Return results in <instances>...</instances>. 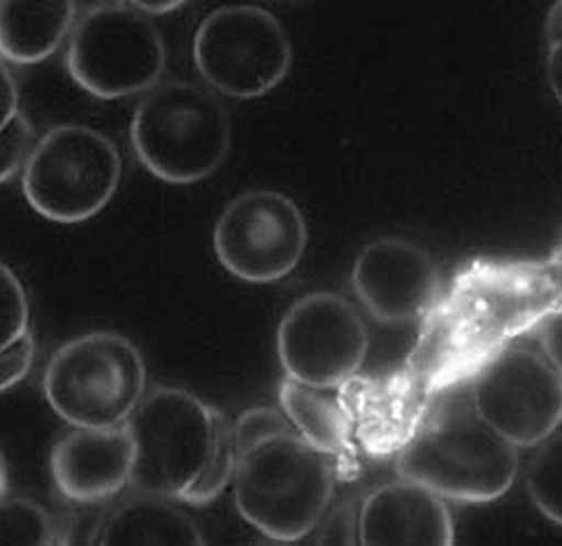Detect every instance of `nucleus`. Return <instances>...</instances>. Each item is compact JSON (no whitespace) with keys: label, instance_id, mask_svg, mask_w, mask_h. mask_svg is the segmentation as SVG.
<instances>
[{"label":"nucleus","instance_id":"obj_1","mask_svg":"<svg viewBox=\"0 0 562 546\" xmlns=\"http://www.w3.org/2000/svg\"><path fill=\"white\" fill-rule=\"evenodd\" d=\"M562 310V252L472 260L426 314L407 370L430 395L468 383L491 358Z\"/></svg>","mask_w":562,"mask_h":546},{"label":"nucleus","instance_id":"obj_2","mask_svg":"<svg viewBox=\"0 0 562 546\" xmlns=\"http://www.w3.org/2000/svg\"><path fill=\"white\" fill-rule=\"evenodd\" d=\"M518 465L514 444L476 414L470 383L437 393L412 439L395 454L397 477L463 504L495 502L509 493Z\"/></svg>","mask_w":562,"mask_h":546},{"label":"nucleus","instance_id":"obj_3","mask_svg":"<svg viewBox=\"0 0 562 546\" xmlns=\"http://www.w3.org/2000/svg\"><path fill=\"white\" fill-rule=\"evenodd\" d=\"M333 495V463L297 433L263 439L237 456L235 508L268 539H305L330 508Z\"/></svg>","mask_w":562,"mask_h":546},{"label":"nucleus","instance_id":"obj_4","mask_svg":"<svg viewBox=\"0 0 562 546\" xmlns=\"http://www.w3.org/2000/svg\"><path fill=\"white\" fill-rule=\"evenodd\" d=\"M131 145L147 172L166 185L205 181L226 164L233 124L221 98L187 79L154 87L133 114Z\"/></svg>","mask_w":562,"mask_h":546},{"label":"nucleus","instance_id":"obj_5","mask_svg":"<svg viewBox=\"0 0 562 546\" xmlns=\"http://www.w3.org/2000/svg\"><path fill=\"white\" fill-rule=\"evenodd\" d=\"M43 391L52 412L72 428L122 426L147 393V366L126 335L93 331L56 349Z\"/></svg>","mask_w":562,"mask_h":546},{"label":"nucleus","instance_id":"obj_6","mask_svg":"<svg viewBox=\"0 0 562 546\" xmlns=\"http://www.w3.org/2000/svg\"><path fill=\"white\" fill-rule=\"evenodd\" d=\"M122 170V154L112 137L85 124H58L31 149L22 191L43 219L85 224L110 205Z\"/></svg>","mask_w":562,"mask_h":546},{"label":"nucleus","instance_id":"obj_7","mask_svg":"<svg viewBox=\"0 0 562 546\" xmlns=\"http://www.w3.org/2000/svg\"><path fill=\"white\" fill-rule=\"evenodd\" d=\"M166 43L135 3H98L77 16L66 49L72 82L100 100L149 93L164 82Z\"/></svg>","mask_w":562,"mask_h":546},{"label":"nucleus","instance_id":"obj_8","mask_svg":"<svg viewBox=\"0 0 562 546\" xmlns=\"http://www.w3.org/2000/svg\"><path fill=\"white\" fill-rule=\"evenodd\" d=\"M133 442L135 493L182 500L212 454L214 408L195 393L156 387L126 421Z\"/></svg>","mask_w":562,"mask_h":546},{"label":"nucleus","instance_id":"obj_9","mask_svg":"<svg viewBox=\"0 0 562 546\" xmlns=\"http://www.w3.org/2000/svg\"><path fill=\"white\" fill-rule=\"evenodd\" d=\"M193 64L214 93L254 100L284 82L293 66V45L272 12L256 5H226L200 22Z\"/></svg>","mask_w":562,"mask_h":546},{"label":"nucleus","instance_id":"obj_10","mask_svg":"<svg viewBox=\"0 0 562 546\" xmlns=\"http://www.w3.org/2000/svg\"><path fill=\"white\" fill-rule=\"evenodd\" d=\"M370 333L351 302L333 291L307 293L286 310L277 328V356L286 377L333 391L358 375Z\"/></svg>","mask_w":562,"mask_h":546},{"label":"nucleus","instance_id":"obj_11","mask_svg":"<svg viewBox=\"0 0 562 546\" xmlns=\"http://www.w3.org/2000/svg\"><path fill=\"white\" fill-rule=\"evenodd\" d=\"M307 219L279 191H247L233 198L214 226L212 245L221 266L247 285H274L305 256Z\"/></svg>","mask_w":562,"mask_h":546},{"label":"nucleus","instance_id":"obj_12","mask_svg":"<svg viewBox=\"0 0 562 546\" xmlns=\"http://www.w3.org/2000/svg\"><path fill=\"white\" fill-rule=\"evenodd\" d=\"M476 414L516 449L539 447L562 423V375L530 347L509 345L470 381Z\"/></svg>","mask_w":562,"mask_h":546},{"label":"nucleus","instance_id":"obj_13","mask_svg":"<svg viewBox=\"0 0 562 546\" xmlns=\"http://www.w3.org/2000/svg\"><path fill=\"white\" fill-rule=\"evenodd\" d=\"M351 287L366 312L389 326L426 319L441 298L432 256L405 237H379L360 249Z\"/></svg>","mask_w":562,"mask_h":546},{"label":"nucleus","instance_id":"obj_14","mask_svg":"<svg viewBox=\"0 0 562 546\" xmlns=\"http://www.w3.org/2000/svg\"><path fill=\"white\" fill-rule=\"evenodd\" d=\"M435 395L407 368L381 377H351L339 387V402L351 433L370 456H395L412 439Z\"/></svg>","mask_w":562,"mask_h":546},{"label":"nucleus","instance_id":"obj_15","mask_svg":"<svg viewBox=\"0 0 562 546\" xmlns=\"http://www.w3.org/2000/svg\"><path fill=\"white\" fill-rule=\"evenodd\" d=\"M58 495L75 504L116 498L131 483L133 442L126 423L105 428H72L58 437L49 456Z\"/></svg>","mask_w":562,"mask_h":546},{"label":"nucleus","instance_id":"obj_16","mask_svg":"<svg viewBox=\"0 0 562 546\" xmlns=\"http://www.w3.org/2000/svg\"><path fill=\"white\" fill-rule=\"evenodd\" d=\"M358 535L366 546H451L456 525L445 498L424 483L400 477L360 502Z\"/></svg>","mask_w":562,"mask_h":546},{"label":"nucleus","instance_id":"obj_17","mask_svg":"<svg viewBox=\"0 0 562 546\" xmlns=\"http://www.w3.org/2000/svg\"><path fill=\"white\" fill-rule=\"evenodd\" d=\"M93 544L103 546H203L200 525L168 498L139 493L98 521Z\"/></svg>","mask_w":562,"mask_h":546},{"label":"nucleus","instance_id":"obj_18","mask_svg":"<svg viewBox=\"0 0 562 546\" xmlns=\"http://www.w3.org/2000/svg\"><path fill=\"white\" fill-rule=\"evenodd\" d=\"M77 24L75 3H0V60L43 64Z\"/></svg>","mask_w":562,"mask_h":546},{"label":"nucleus","instance_id":"obj_19","mask_svg":"<svg viewBox=\"0 0 562 546\" xmlns=\"http://www.w3.org/2000/svg\"><path fill=\"white\" fill-rule=\"evenodd\" d=\"M279 408L316 452L342 456L351 447V421L337 398L286 377L279 383Z\"/></svg>","mask_w":562,"mask_h":546},{"label":"nucleus","instance_id":"obj_20","mask_svg":"<svg viewBox=\"0 0 562 546\" xmlns=\"http://www.w3.org/2000/svg\"><path fill=\"white\" fill-rule=\"evenodd\" d=\"M70 531L45 504L31 498L0 495V544L52 546L70 544Z\"/></svg>","mask_w":562,"mask_h":546},{"label":"nucleus","instance_id":"obj_21","mask_svg":"<svg viewBox=\"0 0 562 546\" xmlns=\"http://www.w3.org/2000/svg\"><path fill=\"white\" fill-rule=\"evenodd\" d=\"M237 465V449H235V433L233 421L214 408V442L210 460L195 479L193 487L182 495V502L193 504V508H205V504L214 502L221 493L233 483Z\"/></svg>","mask_w":562,"mask_h":546},{"label":"nucleus","instance_id":"obj_22","mask_svg":"<svg viewBox=\"0 0 562 546\" xmlns=\"http://www.w3.org/2000/svg\"><path fill=\"white\" fill-rule=\"evenodd\" d=\"M526 489L535 508L562 528V431L539 444L528 465Z\"/></svg>","mask_w":562,"mask_h":546},{"label":"nucleus","instance_id":"obj_23","mask_svg":"<svg viewBox=\"0 0 562 546\" xmlns=\"http://www.w3.org/2000/svg\"><path fill=\"white\" fill-rule=\"evenodd\" d=\"M31 333V305L22 279L0 260V354Z\"/></svg>","mask_w":562,"mask_h":546},{"label":"nucleus","instance_id":"obj_24","mask_svg":"<svg viewBox=\"0 0 562 546\" xmlns=\"http://www.w3.org/2000/svg\"><path fill=\"white\" fill-rule=\"evenodd\" d=\"M235 433V449L237 456L251 449L254 444L277 437V435H289L295 433L286 414L277 408H251L239 414V419L233 423Z\"/></svg>","mask_w":562,"mask_h":546},{"label":"nucleus","instance_id":"obj_25","mask_svg":"<svg viewBox=\"0 0 562 546\" xmlns=\"http://www.w3.org/2000/svg\"><path fill=\"white\" fill-rule=\"evenodd\" d=\"M35 147V131L26 114H19L12 124L0 133V185L10 181L19 170H24L26 158Z\"/></svg>","mask_w":562,"mask_h":546},{"label":"nucleus","instance_id":"obj_26","mask_svg":"<svg viewBox=\"0 0 562 546\" xmlns=\"http://www.w3.org/2000/svg\"><path fill=\"white\" fill-rule=\"evenodd\" d=\"M360 504L356 500L339 502L335 508L326 510L321 521L314 525L310 535L314 544H360L358 535Z\"/></svg>","mask_w":562,"mask_h":546},{"label":"nucleus","instance_id":"obj_27","mask_svg":"<svg viewBox=\"0 0 562 546\" xmlns=\"http://www.w3.org/2000/svg\"><path fill=\"white\" fill-rule=\"evenodd\" d=\"M35 360V339L29 333L24 339H19L14 347L0 354V393L14 389L16 383H22Z\"/></svg>","mask_w":562,"mask_h":546},{"label":"nucleus","instance_id":"obj_28","mask_svg":"<svg viewBox=\"0 0 562 546\" xmlns=\"http://www.w3.org/2000/svg\"><path fill=\"white\" fill-rule=\"evenodd\" d=\"M541 354H544L551 366L562 375V310L553 312L535 328Z\"/></svg>","mask_w":562,"mask_h":546},{"label":"nucleus","instance_id":"obj_29","mask_svg":"<svg viewBox=\"0 0 562 546\" xmlns=\"http://www.w3.org/2000/svg\"><path fill=\"white\" fill-rule=\"evenodd\" d=\"M19 114H22L19 112V85L5 60H0V133H3Z\"/></svg>","mask_w":562,"mask_h":546},{"label":"nucleus","instance_id":"obj_30","mask_svg":"<svg viewBox=\"0 0 562 546\" xmlns=\"http://www.w3.org/2000/svg\"><path fill=\"white\" fill-rule=\"evenodd\" d=\"M547 82L558 103L562 105V37L547 45Z\"/></svg>","mask_w":562,"mask_h":546},{"label":"nucleus","instance_id":"obj_31","mask_svg":"<svg viewBox=\"0 0 562 546\" xmlns=\"http://www.w3.org/2000/svg\"><path fill=\"white\" fill-rule=\"evenodd\" d=\"M544 37L547 45L555 43L558 37H562V3H555L549 14H547V26H544Z\"/></svg>","mask_w":562,"mask_h":546},{"label":"nucleus","instance_id":"obj_32","mask_svg":"<svg viewBox=\"0 0 562 546\" xmlns=\"http://www.w3.org/2000/svg\"><path fill=\"white\" fill-rule=\"evenodd\" d=\"M184 3H179V0H172V3H135V8L139 12H145L147 16H160V14H170L175 10L182 8Z\"/></svg>","mask_w":562,"mask_h":546},{"label":"nucleus","instance_id":"obj_33","mask_svg":"<svg viewBox=\"0 0 562 546\" xmlns=\"http://www.w3.org/2000/svg\"><path fill=\"white\" fill-rule=\"evenodd\" d=\"M8 491V468H5V460L0 456V495H5Z\"/></svg>","mask_w":562,"mask_h":546},{"label":"nucleus","instance_id":"obj_34","mask_svg":"<svg viewBox=\"0 0 562 546\" xmlns=\"http://www.w3.org/2000/svg\"><path fill=\"white\" fill-rule=\"evenodd\" d=\"M555 249H560V252H562V231H560V237H558V245H555Z\"/></svg>","mask_w":562,"mask_h":546}]
</instances>
